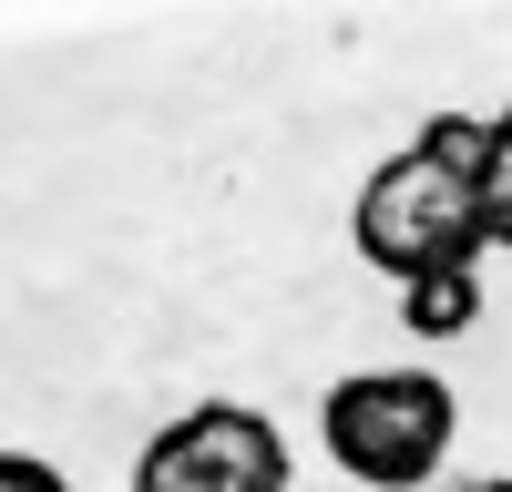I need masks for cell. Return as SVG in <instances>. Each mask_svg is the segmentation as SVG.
Masks as SVG:
<instances>
[{
	"label": "cell",
	"mask_w": 512,
	"mask_h": 492,
	"mask_svg": "<svg viewBox=\"0 0 512 492\" xmlns=\"http://www.w3.org/2000/svg\"><path fill=\"white\" fill-rule=\"evenodd\" d=\"M328 492H349V482H328Z\"/></svg>",
	"instance_id": "cell-9"
},
{
	"label": "cell",
	"mask_w": 512,
	"mask_h": 492,
	"mask_svg": "<svg viewBox=\"0 0 512 492\" xmlns=\"http://www.w3.org/2000/svg\"><path fill=\"white\" fill-rule=\"evenodd\" d=\"M318 441L349 492H431L461 441V400L441 369H359L318 400Z\"/></svg>",
	"instance_id": "cell-1"
},
{
	"label": "cell",
	"mask_w": 512,
	"mask_h": 492,
	"mask_svg": "<svg viewBox=\"0 0 512 492\" xmlns=\"http://www.w3.org/2000/svg\"><path fill=\"white\" fill-rule=\"evenodd\" d=\"M461 492H512V472H482V482H461Z\"/></svg>",
	"instance_id": "cell-8"
},
{
	"label": "cell",
	"mask_w": 512,
	"mask_h": 492,
	"mask_svg": "<svg viewBox=\"0 0 512 492\" xmlns=\"http://www.w3.org/2000/svg\"><path fill=\"white\" fill-rule=\"evenodd\" d=\"M349 246H359V267H379L390 287H420V277H451V267L492 257L472 175L431 164L420 144H400L390 164H369V185L349 205Z\"/></svg>",
	"instance_id": "cell-2"
},
{
	"label": "cell",
	"mask_w": 512,
	"mask_h": 492,
	"mask_svg": "<svg viewBox=\"0 0 512 492\" xmlns=\"http://www.w3.org/2000/svg\"><path fill=\"white\" fill-rule=\"evenodd\" d=\"M410 144L431 154V164H451V175H472V185H482V154H492V113H431Z\"/></svg>",
	"instance_id": "cell-5"
},
{
	"label": "cell",
	"mask_w": 512,
	"mask_h": 492,
	"mask_svg": "<svg viewBox=\"0 0 512 492\" xmlns=\"http://www.w3.org/2000/svg\"><path fill=\"white\" fill-rule=\"evenodd\" d=\"M472 195H482V236L512 246V103L492 113V154H482V185Z\"/></svg>",
	"instance_id": "cell-6"
},
{
	"label": "cell",
	"mask_w": 512,
	"mask_h": 492,
	"mask_svg": "<svg viewBox=\"0 0 512 492\" xmlns=\"http://www.w3.org/2000/svg\"><path fill=\"white\" fill-rule=\"evenodd\" d=\"M400 318H410V339H461V328L482 318V267H451V277L400 287Z\"/></svg>",
	"instance_id": "cell-4"
},
{
	"label": "cell",
	"mask_w": 512,
	"mask_h": 492,
	"mask_svg": "<svg viewBox=\"0 0 512 492\" xmlns=\"http://www.w3.org/2000/svg\"><path fill=\"white\" fill-rule=\"evenodd\" d=\"M0 492H72V482L41 462V451H0Z\"/></svg>",
	"instance_id": "cell-7"
},
{
	"label": "cell",
	"mask_w": 512,
	"mask_h": 492,
	"mask_svg": "<svg viewBox=\"0 0 512 492\" xmlns=\"http://www.w3.org/2000/svg\"><path fill=\"white\" fill-rule=\"evenodd\" d=\"M134 492H287V431L246 400H195L134 451Z\"/></svg>",
	"instance_id": "cell-3"
}]
</instances>
